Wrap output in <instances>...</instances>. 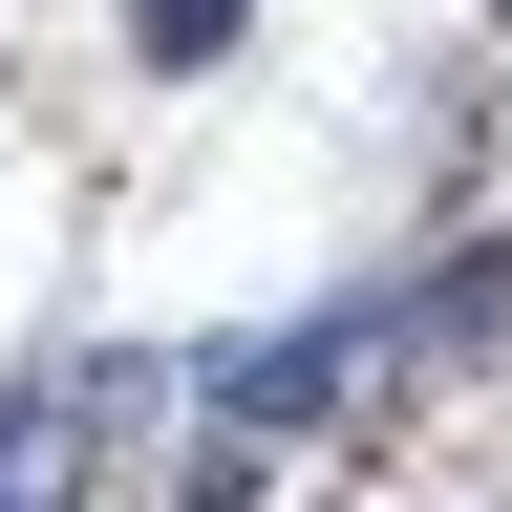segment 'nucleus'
<instances>
[{
    "label": "nucleus",
    "instance_id": "nucleus-1",
    "mask_svg": "<svg viewBox=\"0 0 512 512\" xmlns=\"http://www.w3.org/2000/svg\"><path fill=\"white\" fill-rule=\"evenodd\" d=\"M406 342H427V299H342V320H299V342H235L214 363V427H320L342 384H384Z\"/></svg>",
    "mask_w": 512,
    "mask_h": 512
},
{
    "label": "nucleus",
    "instance_id": "nucleus-3",
    "mask_svg": "<svg viewBox=\"0 0 512 512\" xmlns=\"http://www.w3.org/2000/svg\"><path fill=\"white\" fill-rule=\"evenodd\" d=\"M235 22H256V0H128V43H150V64H214Z\"/></svg>",
    "mask_w": 512,
    "mask_h": 512
},
{
    "label": "nucleus",
    "instance_id": "nucleus-2",
    "mask_svg": "<svg viewBox=\"0 0 512 512\" xmlns=\"http://www.w3.org/2000/svg\"><path fill=\"white\" fill-rule=\"evenodd\" d=\"M0 512H86V406L64 384H0Z\"/></svg>",
    "mask_w": 512,
    "mask_h": 512
}]
</instances>
